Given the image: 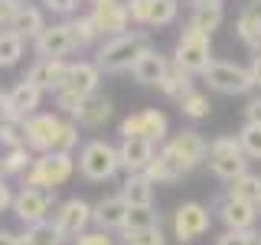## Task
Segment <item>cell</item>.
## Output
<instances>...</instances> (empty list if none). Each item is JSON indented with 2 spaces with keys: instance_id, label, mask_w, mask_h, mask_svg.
I'll return each instance as SVG.
<instances>
[{
  "instance_id": "cell-23",
  "label": "cell",
  "mask_w": 261,
  "mask_h": 245,
  "mask_svg": "<svg viewBox=\"0 0 261 245\" xmlns=\"http://www.w3.org/2000/svg\"><path fill=\"white\" fill-rule=\"evenodd\" d=\"M111 118H114V102H111L108 95H92L85 102V108H82L75 125L79 128H88V131H98V128L108 125Z\"/></svg>"
},
{
  "instance_id": "cell-46",
  "label": "cell",
  "mask_w": 261,
  "mask_h": 245,
  "mask_svg": "<svg viewBox=\"0 0 261 245\" xmlns=\"http://www.w3.org/2000/svg\"><path fill=\"white\" fill-rule=\"evenodd\" d=\"M13 186H10V180L7 177H0V212H7V209H13Z\"/></svg>"
},
{
  "instance_id": "cell-51",
  "label": "cell",
  "mask_w": 261,
  "mask_h": 245,
  "mask_svg": "<svg viewBox=\"0 0 261 245\" xmlns=\"http://www.w3.org/2000/svg\"><path fill=\"white\" fill-rule=\"evenodd\" d=\"M4 114H7V92H0V121H4Z\"/></svg>"
},
{
  "instance_id": "cell-55",
  "label": "cell",
  "mask_w": 261,
  "mask_h": 245,
  "mask_svg": "<svg viewBox=\"0 0 261 245\" xmlns=\"http://www.w3.org/2000/svg\"><path fill=\"white\" fill-rule=\"evenodd\" d=\"M258 245H261V242H258Z\"/></svg>"
},
{
  "instance_id": "cell-16",
  "label": "cell",
  "mask_w": 261,
  "mask_h": 245,
  "mask_svg": "<svg viewBox=\"0 0 261 245\" xmlns=\"http://www.w3.org/2000/svg\"><path fill=\"white\" fill-rule=\"evenodd\" d=\"M92 226L101 229V232H124L127 226V203L121 193L105 196L92 206Z\"/></svg>"
},
{
  "instance_id": "cell-21",
  "label": "cell",
  "mask_w": 261,
  "mask_h": 245,
  "mask_svg": "<svg viewBox=\"0 0 261 245\" xmlns=\"http://www.w3.org/2000/svg\"><path fill=\"white\" fill-rule=\"evenodd\" d=\"M190 10H193L190 13V27L209 33V36H212V30H219L222 20H225V4L222 0H193Z\"/></svg>"
},
{
  "instance_id": "cell-31",
  "label": "cell",
  "mask_w": 261,
  "mask_h": 245,
  "mask_svg": "<svg viewBox=\"0 0 261 245\" xmlns=\"http://www.w3.org/2000/svg\"><path fill=\"white\" fill-rule=\"evenodd\" d=\"M33 163V151L30 147H13L0 157V177H23Z\"/></svg>"
},
{
  "instance_id": "cell-48",
  "label": "cell",
  "mask_w": 261,
  "mask_h": 245,
  "mask_svg": "<svg viewBox=\"0 0 261 245\" xmlns=\"http://www.w3.org/2000/svg\"><path fill=\"white\" fill-rule=\"evenodd\" d=\"M248 76H251V85H255V88H261V53H255V56H251Z\"/></svg>"
},
{
  "instance_id": "cell-9",
  "label": "cell",
  "mask_w": 261,
  "mask_h": 245,
  "mask_svg": "<svg viewBox=\"0 0 261 245\" xmlns=\"http://www.w3.org/2000/svg\"><path fill=\"white\" fill-rule=\"evenodd\" d=\"M202 82L219 95H245V92L255 88L248 69H242V65H235V62H219V59L209 62V69L202 72Z\"/></svg>"
},
{
  "instance_id": "cell-38",
  "label": "cell",
  "mask_w": 261,
  "mask_h": 245,
  "mask_svg": "<svg viewBox=\"0 0 261 245\" xmlns=\"http://www.w3.org/2000/svg\"><path fill=\"white\" fill-rule=\"evenodd\" d=\"M179 13V0H153V20L150 27H170Z\"/></svg>"
},
{
  "instance_id": "cell-1",
  "label": "cell",
  "mask_w": 261,
  "mask_h": 245,
  "mask_svg": "<svg viewBox=\"0 0 261 245\" xmlns=\"http://www.w3.org/2000/svg\"><path fill=\"white\" fill-rule=\"evenodd\" d=\"M147 49H150V36L141 33V30H127V33L111 36V39H105V43L98 46L95 65H98V72H108V76L130 72V65L141 59Z\"/></svg>"
},
{
  "instance_id": "cell-6",
  "label": "cell",
  "mask_w": 261,
  "mask_h": 245,
  "mask_svg": "<svg viewBox=\"0 0 261 245\" xmlns=\"http://www.w3.org/2000/svg\"><path fill=\"white\" fill-rule=\"evenodd\" d=\"M75 163H79V174L85 180H92V183H105V180H111L121 170L118 147H111L108 141H98V137L88 141V144H82Z\"/></svg>"
},
{
  "instance_id": "cell-13",
  "label": "cell",
  "mask_w": 261,
  "mask_h": 245,
  "mask_svg": "<svg viewBox=\"0 0 261 245\" xmlns=\"http://www.w3.org/2000/svg\"><path fill=\"white\" fill-rule=\"evenodd\" d=\"M53 223L59 226V232L65 239L75 242L82 232H88V226H92V206H88L85 200H79V196H72V200L59 203V209H56Z\"/></svg>"
},
{
  "instance_id": "cell-26",
  "label": "cell",
  "mask_w": 261,
  "mask_h": 245,
  "mask_svg": "<svg viewBox=\"0 0 261 245\" xmlns=\"http://www.w3.org/2000/svg\"><path fill=\"white\" fill-rule=\"evenodd\" d=\"M46 10L43 7H33V4H23V10H20V16H16V23H13V33H20L23 39H36L39 33H43L49 23H46V16H43Z\"/></svg>"
},
{
  "instance_id": "cell-44",
  "label": "cell",
  "mask_w": 261,
  "mask_h": 245,
  "mask_svg": "<svg viewBox=\"0 0 261 245\" xmlns=\"http://www.w3.org/2000/svg\"><path fill=\"white\" fill-rule=\"evenodd\" d=\"M23 10V0H0V27L10 30L16 23V16Z\"/></svg>"
},
{
  "instance_id": "cell-43",
  "label": "cell",
  "mask_w": 261,
  "mask_h": 245,
  "mask_svg": "<svg viewBox=\"0 0 261 245\" xmlns=\"http://www.w3.org/2000/svg\"><path fill=\"white\" fill-rule=\"evenodd\" d=\"M39 4H43V10L56 13V16H75L82 0H39Z\"/></svg>"
},
{
  "instance_id": "cell-47",
  "label": "cell",
  "mask_w": 261,
  "mask_h": 245,
  "mask_svg": "<svg viewBox=\"0 0 261 245\" xmlns=\"http://www.w3.org/2000/svg\"><path fill=\"white\" fill-rule=\"evenodd\" d=\"M245 118H248V125H261V95L245 105Z\"/></svg>"
},
{
  "instance_id": "cell-53",
  "label": "cell",
  "mask_w": 261,
  "mask_h": 245,
  "mask_svg": "<svg viewBox=\"0 0 261 245\" xmlns=\"http://www.w3.org/2000/svg\"><path fill=\"white\" fill-rule=\"evenodd\" d=\"M23 4H27V0H23Z\"/></svg>"
},
{
  "instance_id": "cell-32",
  "label": "cell",
  "mask_w": 261,
  "mask_h": 245,
  "mask_svg": "<svg viewBox=\"0 0 261 245\" xmlns=\"http://www.w3.org/2000/svg\"><path fill=\"white\" fill-rule=\"evenodd\" d=\"M69 23H72V36H75V46H79V49L95 46L98 39H101V33H98L95 20H92V13H85V16H72Z\"/></svg>"
},
{
  "instance_id": "cell-17",
  "label": "cell",
  "mask_w": 261,
  "mask_h": 245,
  "mask_svg": "<svg viewBox=\"0 0 261 245\" xmlns=\"http://www.w3.org/2000/svg\"><path fill=\"white\" fill-rule=\"evenodd\" d=\"M65 59H36L30 65V72H27V79L23 82H30L33 88H39V92H49V95H56L62 88V79H65Z\"/></svg>"
},
{
  "instance_id": "cell-8",
  "label": "cell",
  "mask_w": 261,
  "mask_h": 245,
  "mask_svg": "<svg viewBox=\"0 0 261 245\" xmlns=\"http://www.w3.org/2000/svg\"><path fill=\"white\" fill-rule=\"evenodd\" d=\"M163 151L170 154V157L176 160V167L183 170V174H193L199 163H206V154H209V144H206V137L199 134V131H193V128H186V131H179V134H173L167 144H163Z\"/></svg>"
},
{
  "instance_id": "cell-19",
  "label": "cell",
  "mask_w": 261,
  "mask_h": 245,
  "mask_svg": "<svg viewBox=\"0 0 261 245\" xmlns=\"http://www.w3.org/2000/svg\"><path fill=\"white\" fill-rule=\"evenodd\" d=\"M153 157H157V147L150 141H121L118 147V163H121V170H127V177L144 174Z\"/></svg>"
},
{
  "instance_id": "cell-28",
  "label": "cell",
  "mask_w": 261,
  "mask_h": 245,
  "mask_svg": "<svg viewBox=\"0 0 261 245\" xmlns=\"http://www.w3.org/2000/svg\"><path fill=\"white\" fill-rule=\"evenodd\" d=\"M225 196L228 200H242V203H261V177L258 174H242L239 180H232L228 183V190H225Z\"/></svg>"
},
{
  "instance_id": "cell-14",
  "label": "cell",
  "mask_w": 261,
  "mask_h": 245,
  "mask_svg": "<svg viewBox=\"0 0 261 245\" xmlns=\"http://www.w3.org/2000/svg\"><path fill=\"white\" fill-rule=\"evenodd\" d=\"M39 105H43V92L33 88L30 82H16L10 92H7V114H4V121L23 125L30 114L39 111Z\"/></svg>"
},
{
  "instance_id": "cell-4",
  "label": "cell",
  "mask_w": 261,
  "mask_h": 245,
  "mask_svg": "<svg viewBox=\"0 0 261 245\" xmlns=\"http://www.w3.org/2000/svg\"><path fill=\"white\" fill-rule=\"evenodd\" d=\"M212 62V36L196 27H186L176 39L173 49V65L186 72V76H202Z\"/></svg>"
},
{
  "instance_id": "cell-18",
  "label": "cell",
  "mask_w": 261,
  "mask_h": 245,
  "mask_svg": "<svg viewBox=\"0 0 261 245\" xmlns=\"http://www.w3.org/2000/svg\"><path fill=\"white\" fill-rule=\"evenodd\" d=\"M92 20L101 36H121V33H127L130 27V16H127V7L121 4V0H111V4H98L92 7Z\"/></svg>"
},
{
  "instance_id": "cell-11",
  "label": "cell",
  "mask_w": 261,
  "mask_h": 245,
  "mask_svg": "<svg viewBox=\"0 0 261 245\" xmlns=\"http://www.w3.org/2000/svg\"><path fill=\"white\" fill-rule=\"evenodd\" d=\"M56 193L49 190H36V186H20V193L13 196V216L20 219L23 226H36L49 219V209H53Z\"/></svg>"
},
{
  "instance_id": "cell-12",
  "label": "cell",
  "mask_w": 261,
  "mask_h": 245,
  "mask_svg": "<svg viewBox=\"0 0 261 245\" xmlns=\"http://www.w3.org/2000/svg\"><path fill=\"white\" fill-rule=\"evenodd\" d=\"M209 223H212V216L202 203H183V206H176V212H173L176 242H196L199 235L209 232Z\"/></svg>"
},
{
  "instance_id": "cell-42",
  "label": "cell",
  "mask_w": 261,
  "mask_h": 245,
  "mask_svg": "<svg viewBox=\"0 0 261 245\" xmlns=\"http://www.w3.org/2000/svg\"><path fill=\"white\" fill-rule=\"evenodd\" d=\"M216 245H258V235L255 229H245V232H239V229H228L225 235H219Z\"/></svg>"
},
{
  "instance_id": "cell-39",
  "label": "cell",
  "mask_w": 261,
  "mask_h": 245,
  "mask_svg": "<svg viewBox=\"0 0 261 245\" xmlns=\"http://www.w3.org/2000/svg\"><path fill=\"white\" fill-rule=\"evenodd\" d=\"M124 7H127L130 23H137V27H150V20H153V0H124Z\"/></svg>"
},
{
  "instance_id": "cell-25",
  "label": "cell",
  "mask_w": 261,
  "mask_h": 245,
  "mask_svg": "<svg viewBox=\"0 0 261 245\" xmlns=\"http://www.w3.org/2000/svg\"><path fill=\"white\" fill-rule=\"evenodd\" d=\"M157 92H163L167 98H173V102H183V98L193 92V76H186L179 65L170 62V69L163 72V79L157 82Z\"/></svg>"
},
{
  "instance_id": "cell-35",
  "label": "cell",
  "mask_w": 261,
  "mask_h": 245,
  "mask_svg": "<svg viewBox=\"0 0 261 245\" xmlns=\"http://www.w3.org/2000/svg\"><path fill=\"white\" fill-rule=\"evenodd\" d=\"M235 137H239L245 157H248V160H261V125H248V121H245V128Z\"/></svg>"
},
{
  "instance_id": "cell-20",
  "label": "cell",
  "mask_w": 261,
  "mask_h": 245,
  "mask_svg": "<svg viewBox=\"0 0 261 245\" xmlns=\"http://www.w3.org/2000/svg\"><path fill=\"white\" fill-rule=\"evenodd\" d=\"M167 69H170V59L150 46L141 59L130 65V76H134V82H141V85H153V88H157V82L163 79V72H167Z\"/></svg>"
},
{
  "instance_id": "cell-45",
  "label": "cell",
  "mask_w": 261,
  "mask_h": 245,
  "mask_svg": "<svg viewBox=\"0 0 261 245\" xmlns=\"http://www.w3.org/2000/svg\"><path fill=\"white\" fill-rule=\"evenodd\" d=\"M72 245H118L114 242L111 232H101V229H88V232H82Z\"/></svg>"
},
{
  "instance_id": "cell-54",
  "label": "cell",
  "mask_w": 261,
  "mask_h": 245,
  "mask_svg": "<svg viewBox=\"0 0 261 245\" xmlns=\"http://www.w3.org/2000/svg\"><path fill=\"white\" fill-rule=\"evenodd\" d=\"M258 206H261V203H258Z\"/></svg>"
},
{
  "instance_id": "cell-22",
  "label": "cell",
  "mask_w": 261,
  "mask_h": 245,
  "mask_svg": "<svg viewBox=\"0 0 261 245\" xmlns=\"http://www.w3.org/2000/svg\"><path fill=\"white\" fill-rule=\"evenodd\" d=\"M258 206L255 203H242V200H225L219 203V219H222V223L228 226V229H239V232H245V229H251L255 226V212Z\"/></svg>"
},
{
  "instance_id": "cell-15",
  "label": "cell",
  "mask_w": 261,
  "mask_h": 245,
  "mask_svg": "<svg viewBox=\"0 0 261 245\" xmlns=\"http://www.w3.org/2000/svg\"><path fill=\"white\" fill-rule=\"evenodd\" d=\"M98 85H101V72H98L95 62H69L65 65V79L59 92H75L82 98H92L98 95Z\"/></svg>"
},
{
  "instance_id": "cell-30",
  "label": "cell",
  "mask_w": 261,
  "mask_h": 245,
  "mask_svg": "<svg viewBox=\"0 0 261 245\" xmlns=\"http://www.w3.org/2000/svg\"><path fill=\"white\" fill-rule=\"evenodd\" d=\"M23 239H27L30 245H65V235L59 232V226H56L53 219H43V223H36V226H27Z\"/></svg>"
},
{
  "instance_id": "cell-5",
  "label": "cell",
  "mask_w": 261,
  "mask_h": 245,
  "mask_svg": "<svg viewBox=\"0 0 261 245\" xmlns=\"http://www.w3.org/2000/svg\"><path fill=\"white\" fill-rule=\"evenodd\" d=\"M206 163L209 170L216 174L219 180H239L242 174H248V157L242 154V144L235 134H222L209 144V154H206Z\"/></svg>"
},
{
  "instance_id": "cell-3",
  "label": "cell",
  "mask_w": 261,
  "mask_h": 245,
  "mask_svg": "<svg viewBox=\"0 0 261 245\" xmlns=\"http://www.w3.org/2000/svg\"><path fill=\"white\" fill-rule=\"evenodd\" d=\"M65 134V118L56 111H36L23 121V144L33 154H53L59 151Z\"/></svg>"
},
{
  "instance_id": "cell-29",
  "label": "cell",
  "mask_w": 261,
  "mask_h": 245,
  "mask_svg": "<svg viewBox=\"0 0 261 245\" xmlns=\"http://www.w3.org/2000/svg\"><path fill=\"white\" fill-rule=\"evenodd\" d=\"M23 49H27V39L13 30H0V69H10L23 59Z\"/></svg>"
},
{
  "instance_id": "cell-37",
  "label": "cell",
  "mask_w": 261,
  "mask_h": 245,
  "mask_svg": "<svg viewBox=\"0 0 261 245\" xmlns=\"http://www.w3.org/2000/svg\"><path fill=\"white\" fill-rule=\"evenodd\" d=\"M53 98H56V108L62 114H69L72 121H79V114H82V108H85V102H88V98H82L75 92H56Z\"/></svg>"
},
{
  "instance_id": "cell-34",
  "label": "cell",
  "mask_w": 261,
  "mask_h": 245,
  "mask_svg": "<svg viewBox=\"0 0 261 245\" xmlns=\"http://www.w3.org/2000/svg\"><path fill=\"white\" fill-rule=\"evenodd\" d=\"M235 33H239V39L251 49V53H261V23H255L245 10H242L239 20H235Z\"/></svg>"
},
{
  "instance_id": "cell-52",
  "label": "cell",
  "mask_w": 261,
  "mask_h": 245,
  "mask_svg": "<svg viewBox=\"0 0 261 245\" xmlns=\"http://www.w3.org/2000/svg\"><path fill=\"white\" fill-rule=\"evenodd\" d=\"M98 4H111V0H92V7H98Z\"/></svg>"
},
{
  "instance_id": "cell-36",
  "label": "cell",
  "mask_w": 261,
  "mask_h": 245,
  "mask_svg": "<svg viewBox=\"0 0 261 245\" xmlns=\"http://www.w3.org/2000/svg\"><path fill=\"white\" fill-rule=\"evenodd\" d=\"M179 111L186 114V118H193V121H199V118H206V114L212 111V105H209V98L202 95V92H193L183 98V102H179Z\"/></svg>"
},
{
  "instance_id": "cell-33",
  "label": "cell",
  "mask_w": 261,
  "mask_h": 245,
  "mask_svg": "<svg viewBox=\"0 0 261 245\" xmlns=\"http://www.w3.org/2000/svg\"><path fill=\"white\" fill-rule=\"evenodd\" d=\"M121 242H124V245H167V235H163L160 226L124 229V232H121Z\"/></svg>"
},
{
  "instance_id": "cell-49",
  "label": "cell",
  "mask_w": 261,
  "mask_h": 245,
  "mask_svg": "<svg viewBox=\"0 0 261 245\" xmlns=\"http://www.w3.org/2000/svg\"><path fill=\"white\" fill-rule=\"evenodd\" d=\"M0 245H30L20 232H10V229H0Z\"/></svg>"
},
{
  "instance_id": "cell-41",
  "label": "cell",
  "mask_w": 261,
  "mask_h": 245,
  "mask_svg": "<svg viewBox=\"0 0 261 245\" xmlns=\"http://www.w3.org/2000/svg\"><path fill=\"white\" fill-rule=\"evenodd\" d=\"M0 144H4L7 151H13V147H27V144H23V125L0 121Z\"/></svg>"
},
{
  "instance_id": "cell-2",
  "label": "cell",
  "mask_w": 261,
  "mask_h": 245,
  "mask_svg": "<svg viewBox=\"0 0 261 245\" xmlns=\"http://www.w3.org/2000/svg\"><path fill=\"white\" fill-rule=\"evenodd\" d=\"M75 170H79V163H75L72 154H59V151L36 154L33 163H30V170L23 174V186H36V190L56 193L62 183H69Z\"/></svg>"
},
{
  "instance_id": "cell-40",
  "label": "cell",
  "mask_w": 261,
  "mask_h": 245,
  "mask_svg": "<svg viewBox=\"0 0 261 245\" xmlns=\"http://www.w3.org/2000/svg\"><path fill=\"white\" fill-rule=\"evenodd\" d=\"M147 226H160V212L153 209V206L127 209V226L124 229H147Z\"/></svg>"
},
{
  "instance_id": "cell-24",
  "label": "cell",
  "mask_w": 261,
  "mask_h": 245,
  "mask_svg": "<svg viewBox=\"0 0 261 245\" xmlns=\"http://www.w3.org/2000/svg\"><path fill=\"white\" fill-rule=\"evenodd\" d=\"M121 196H124L127 209H141V206H153V183L144 174H130L121 186Z\"/></svg>"
},
{
  "instance_id": "cell-50",
  "label": "cell",
  "mask_w": 261,
  "mask_h": 245,
  "mask_svg": "<svg viewBox=\"0 0 261 245\" xmlns=\"http://www.w3.org/2000/svg\"><path fill=\"white\" fill-rule=\"evenodd\" d=\"M245 13L251 16L255 23H261V0H248V7H245Z\"/></svg>"
},
{
  "instance_id": "cell-27",
  "label": "cell",
  "mask_w": 261,
  "mask_h": 245,
  "mask_svg": "<svg viewBox=\"0 0 261 245\" xmlns=\"http://www.w3.org/2000/svg\"><path fill=\"white\" fill-rule=\"evenodd\" d=\"M144 177L150 180L153 186H157V183H176V180L183 177V170H179V167H176V160H173V157H170V154L160 147L157 157L150 160V167L144 170Z\"/></svg>"
},
{
  "instance_id": "cell-10",
  "label": "cell",
  "mask_w": 261,
  "mask_h": 245,
  "mask_svg": "<svg viewBox=\"0 0 261 245\" xmlns=\"http://www.w3.org/2000/svg\"><path fill=\"white\" fill-rule=\"evenodd\" d=\"M75 36H72V23L59 20V23H49V27L33 39V53L39 59H65L69 53H75Z\"/></svg>"
},
{
  "instance_id": "cell-7",
  "label": "cell",
  "mask_w": 261,
  "mask_h": 245,
  "mask_svg": "<svg viewBox=\"0 0 261 245\" xmlns=\"http://www.w3.org/2000/svg\"><path fill=\"white\" fill-rule=\"evenodd\" d=\"M167 131H170V121L160 108L134 111L121 121V137H124V141H150L157 147V144L167 141Z\"/></svg>"
}]
</instances>
